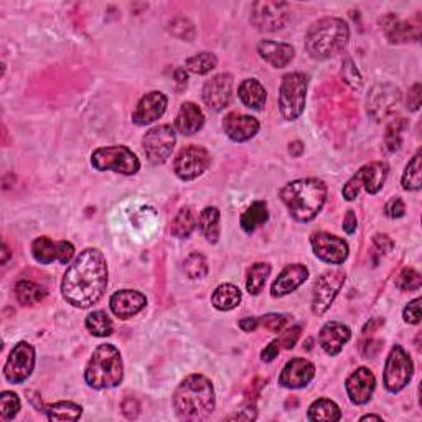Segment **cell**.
Returning <instances> with one entry per match:
<instances>
[{
    "mask_svg": "<svg viewBox=\"0 0 422 422\" xmlns=\"http://www.w3.org/2000/svg\"><path fill=\"white\" fill-rule=\"evenodd\" d=\"M108 287V262L96 248H86L66 269L61 294L73 307L88 309L103 299Z\"/></svg>",
    "mask_w": 422,
    "mask_h": 422,
    "instance_id": "1",
    "label": "cell"
},
{
    "mask_svg": "<svg viewBox=\"0 0 422 422\" xmlns=\"http://www.w3.org/2000/svg\"><path fill=\"white\" fill-rule=\"evenodd\" d=\"M215 406V389L211 381L203 374L187 376L174 393V408L182 421H206Z\"/></svg>",
    "mask_w": 422,
    "mask_h": 422,
    "instance_id": "2",
    "label": "cell"
},
{
    "mask_svg": "<svg viewBox=\"0 0 422 422\" xmlns=\"http://www.w3.org/2000/svg\"><path fill=\"white\" fill-rule=\"evenodd\" d=\"M327 185L318 179H301L287 183L279 196L291 216L299 223H309L322 211L327 201Z\"/></svg>",
    "mask_w": 422,
    "mask_h": 422,
    "instance_id": "3",
    "label": "cell"
},
{
    "mask_svg": "<svg viewBox=\"0 0 422 422\" xmlns=\"http://www.w3.org/2000/svg\"><path fill=\"white\" fill-rule=\"evenodd\" d=\"M350 40L348 23L337 17H325L310 27L305 48L313 60H328L347 48Z\"/></svg>",
    "mask_w": 422,
    "mask_h": 422,
    "instance_id": "4",
    "label": "cell"
},
{
    "mask_svg": "<svg viewBox=\"0 0 422 422\" xmlns=\"http://www.w3.org/2000/svg\"><path fill=\"white\" fill-rule=\"evenodd\" d=\"M124 365L114 345L103 343L93 352L84 370V379L93 389H111L122 383Z\"/></svg>",
    "mask_w": 422,
    "mask_h": 422,
    "instance_id": "5",
    "label": "cell"
},
{
    "mask_svg": "<svg viewBox=\"0 0 422 422\" xmlns=\"http://www.w3.org/2000/svg\"><path fill=\"white\" fill-rule=\"evenodd\" d=\"M307 76L299 71L287 73L282 78L279 88V111L286 121L301 118L307 99Z\"/></svg>",
    "mask_w": 422,
    "mask_h": 422,
    "instance_id": "6",
    "label": "cell"
},
{
    "mask_svg": "<svg viewBox=\"0 0 422 422\" xmlns=\"http://www.w3.org/2000/svg\"><path fill=\"white\" fill-rule=\"evenodd\" d=\"M91 165L99 172L113 170L122 175H135L140 170L139 159L126 145L99 147L91 155Z\"/></svg>",
    "mask_w": 422,
    "mask_h": 422,
    "instance_id": "7",
    "label": "cell"
},
{
    "mask_svg": "<svg viewBox=\"0 0 422 422\" xmlns=\"http://www.w3.org/2000/svg\"><path fill=\"white\" fill-rule=\"evenodd\" d=\"M388 172L389 167L386 162H371V164L362 167L343 187V198L347 201H353L358 196L362 187L370 195H376L388 179Z\"/></svg>",
    "mask_w": 422,
    "mask_h": 422,
    "instance_id": "8",
    "label": "cell"
},
{
    "mask_svg": "<svg viewBox=\"0 0 422 422\" xmlns=\"http://www.w3.org/2000/svg\"><path fill=\"white\" fill-rule=\"evenodd\" d=\"M414 374V363L413 360L406 350L399 345L391 348L389 357L386 360V366H384V374H383V381H384V388L389 391V393H399L403 391L406 386L411 383Z\"/></svg>",
    "mask_w": 422,
    "mask_h": 422,
    "instance_id": "9",
    "label": "cell"
},
{
    "mask_svg": "<svg viewBox=\"0 0 422 422\" xmlns=\"http://www.w3.org/2000/svg\"><path fill=\"white\" fill-rule=\"evenodd\" d=\"M175 142L177 135L174 127L170 124H160L145 132L144 139H142V147H144V154L150 164L160 165L165 164L167 159L172 155Z\"/></svg>",
    "mask_w": 422,
    "mask_h": 422,
    "instance_id": "10",
    "label": "cell"
},
{
    "mask_svg": "<svg viewBox=\"0 0 422 422\" xmlns=\"http://www.w3.org/2000/svg\"><path fill=\"white\" fill-rule=\"evenodd\" d=\"M291 18V7L286 2L261 0L251 7V23L261 32H276L286 27Z\"/></svg>",
    "mask_w": 422,
    "mask_h": 422,
    "instance_id": "11",
    "label": "cell"
},
{
    "mask_svg": "<svg viewBox=\"0 0 422 422\" xmlns=\"http://www.w3.org/2000/svg\"><path fill=\"white\" fill-rule=\"evenodd\" d=\"M210 165L211 155L205 147L187 145L177 154L174 162V170L180 180L190 182L205 174Z\"/></svg>",
    "mask_w": 422,
    "mask_h": 422,
    "instance_id": "12",
    "label": "cell"
},
{
    "mask_svg": "<svg viewBox=\"0 0 422 422\" xmlns=\"http://www.w3.org/2000/svg\"><path fill=\"white\" fill-rule=\"evenodd\" d=\"M35 350L27 342H18L10 352L4 366V376L9 383L22 384L35 370Z\"/></svg>",
    "mask_w": 422,
    "mask_h": 422,
    "instance_id": "13",
    "label": "cell"
},
{
    "mask_svg": "<svg viewBox=\"0 0 422 422\" xmlns=\"http://www.w3.org/2000/svg\"><path fill=\"white\" fill-rule=\"evenodd\" d=\"M347 281V274L343 271H328L323 272L317 279L313 286V297H312V312L315 315H323L333 304L335 297L338 296L342 287Z\"/></svg>",
    "mask_w": 422,
    "mask_h": 422,
    "instance_id": "14",
    "label": "cell"
},
{
    "mask_svg": "<svg viewBox=\"0 0 422 422\" xmlns=\"http://www.w3.org/2000/svg\"><path fill=\"white\" fill-rule=\"evenodd\" d=\"M310 244L315 256L327 264H343L350 254L348 243L330 233H313Z\"/></svg>",
    "mask_w": 422,
    "mask_h": 422,
    "instance_id": "15",
    "label": "cell"
},
{
    "mask_svg": "<svg viewBox=\"0 0 422 422\" xmlns=\"http://www.w3.org/2000/svg\"><path fill=\"white\" fill-rule=\"evenodd\" d=\"M233 76L230 73H221L213 76L203 86V101L208 109L220 113L231 104L233 99Z\"/></svg>",
    "mask_w": 422,
    "mask_h": 422,
    "instance_id": "16",
    "label": "cell"
},
{
    "mask_svg": "<svg viewBox=\"0 0 422 422\" xmlns=\"http://www.w3.org/2000/svg\"><path fill=\"white\" fill-rule=\"evenodd\" d=\"M401 103V91L393 84H378L368 94V113L373 119L383 121L394 113Z\"/></svg>",
    "mask_w": 422,
    "mask_h": 422,
    "instance_id": "17",
    "label": "cell"
},
{
    "mask_svg": "<svg viewBox=\"0 0 422 422\" xmlns=\"http://www.w3.org/2000/svg\"><path fill=\"white\" fill-rule=\"evenodd\" d=\"M345 388H347V394L353 404H366L371 399L376 388V378L373 371L366 368V366L355 370L347 378Z\"/></svg>",
    "mask_w": 422,
    "mask_h": 422,
    "instance_id": "18",
    "label": "cell"
},
{
    "mask_svg": "<svg viewBox=\"0 0 422 422\" xmlns=\"http://www.w3.org/2000/svg\"><path fill=\"white\" fill-rule=\"evenodd\" d=\"M169 99L160 91H150L145 96H142V99L137 103V108L132 114V121L137 126H149L157 119H160L164 116Z\"/></svg>",
    "mask_w": 422,
    "mask_h": 422,
    "instance_id": "19",
    "label": "cell"
},
{
    "mask_svg": "<svg viewBox=\"0 0 422 422\" xmlns=\"http://www.w3.org/2000/svg\"><path fill=\"white\" fill-rule=\"evenodd\" d=\"M315 376V366L305 358H294L287 362L279 376V384L287 389L305 388Z\"/></svg>",
    "mask_w": 422,
    "mask_h": 422,
    "instance_id": "20",
    "label": "cell"
},
{
    "mask_svg": "<svg viewBox=\"0 0 422 422\" xmlns=\"http://www.w3.org/2000/svg\"><path fill=\"white\" fill-rule=\"evenodd\" d=\"M386 35L391 43H406V42H418L421 38V18L416 17L414 20H403L399 22L398 17L388 15L381 20Z\"/></svg>",
    "mask_w": 422,
    "mask_h": 422,
    "instance_id": "21",
    "label": "cell"
},
{
    "mask_svg": "<svg viewBox=\"0 0 422 422\" xmlns=\"http://www.w3.org/2000/svg\"><path fill=\"white\" fill-rule=\"evenodd\" d=\"M352 338V330L342 322L325 323L318 333V343L330 357H337Z\"/></svg>",
    "mask_w": 422,
    "mask_h": 422,
    "instance_id": "22",
    "label": "cell"
},
{
    "mask_svg": "<svg viewBox=\"0 0 422 422\" xmlns=\"http://www.w3.org/2000/svg\"><path fill=\"white\" fill-rule=\"evenodd\" d=\"M309 279V269L304 264H291V266L284 267V271L279 274L276 281L271 287L272 297H286L289 294L296 291Z\"/></svg>",
    "mask_w": 422,
    "mask_h": 422,
    "instance_id": "23",
    "label": "cell"
},
{
    "mask_svg": "<svg viewBox=\"0 0 422 422\" xmlns=\"http://www.w3.org/2000/svg\"><path fill=\"white\" fill-rule=\"evenodd\" d=\"M145 304L147 299L144 294L131 291V289H124V291L113 294V297L109 301V307L116 317L127 320L139 313L145 307Z\"/></svg>",
    "mask_w": 422,
    "mask_h": 422,
    "instance_id": "24",
    "label": "cell"
},
{
    "mask_svg": "<svg viewBox=\"0 0 422 422\" xmlns=\"http://www.w3.org/2000/svg\"><path fill=\"white\" fill-rule=\"evenodd\" d=\"M223 129L226 135L235 142H246L259 132V121L252 116L230 113L223 121Z\"/></svg>",
    "mask_w": 422,
    "mask_h": 422,
    "instance_id": "25",
    "label": "cell"
},
{
    "mask_svg": "<svg viewBox=\"0 0 422 422\" xmlns=\"http://www.w3.org/2000/svg\"><path fill=\"white\" fill-rule=\"evenodd\" d=\"M257 53L264 61L272 65L274 68H284L287 66L296 57V50L292 45L282 43V42H271V40H264L257 45Z\"/></svg>",
    "mask_w": 422,
    "mask_h": 422,
    "instance_id": "26",
    "label": "cell"
},
{
    "mask_svg": "<svg viewBox=\"0 0 422 422\" xmlns=\"http://www.w3.org/2000/svg\"><path fill=\"white\" fill-rule=\"evenodd\" d=\"M205 126V116L195 103H183L175 118V129L183 135H193Z\"/></svg>",
    "mask_w": 422,
    "mask_h": 422,
    "instance_id": "27",
    "label": "cell"
},
{
    "mask_svg": "<svg viewBox=\"0 0 422 422\" xmlns=\"http://www.w3.org/2000/svg\"><path fill=\"white\" fill-rule=\"evenodd\" d=\"M238 96H240L241 103L252 111H262L267 99L266 88L254 78L243 81L238 88Z\"/></svg>",
    "mask_w": 422,
    "mask_h": 422,
    "instance_id": "28",
    "label": "cell"
},
{
    "mask_svg": "<svg viewBox=\"0 0 422 422\" xmlns=\"http://www.w3.org/2000/svg\"><path fill=\"white\" fill-rule=\"evenodd\" d=\"M243 294L240 289L233 284H221L215 289L211 296L213 307L221 310V312H228V310L236 309L241 304Z\"/></svg>",
    "mask_w": 422,
    "mask_h": 422,
    "instance_id": "29",
    "label": "cell"
},
{
    "mask_svg": "<svg viewBox=\"0 0 422 422\" xmlns=\"http://www.w3.org/2000/svg\"><path fill=\"white\" fill-rule=\"evenodd\" d=\"M198 226L208 243H218L220 240V210L215 206L205 208L198 218Z\"/></svg>",
    "mask_w": 422,
    "mask_h": 422,
    "instance_id": "30",
    "label": "cell"
},
{
    "mask_svg": "<svg viewBox=\"0 0 422 422\" xmlns=\"http://www.w3.org/2000/svg\"><path fill=\"white\" fill-rule=\"evenodd\" d=\"M269 220L267 203L266 201H254L241 216V228L244 233L251 235L259 226L264 225Z\"/></svg>",
    "mask_w": 422,
    "mask_h": 422,
    "instance_id": "31",
    "label": "cell"
},
{
    "mask_svg": "<svg viewBox=\"0 0 422 422\" xmlns=\"http://www.w3.org/2000/svg\"><path fill=\"white\" fill-rule=\"evenodd\" d=\"M309 419L313 422H335L342 419V411L330 399H317L309 408Z\"/></svg>",
    "mask_w": 422,
    "mask_h": 422,
    "instance_id": "32",
    "label": "cell"
},
{
    "mask_svg": "<svg viewBox=\"0 0 422 422\" xmlns=\"http://www.w3.org/2000/svg\"><path fill=\"white\" fill-rule=\"evenodd\" d=\"M195 228H196L195 211H193L190 206H183L175 215L174 221H172L170 231L175 238L185 240V238H188L193 231H195Z\"/></svg>",
    "mask_w": 422,
    "mask_h": 422,
    "instance_id": "33",
    "label": "cell"
},
{
    "mask_svg": "<svg viewBox=\"0 0 422 422\" xmlns=\"http://www.w3.org/2000/svg\"><path fill=\"white\" fill-rule=\"evenodd\" d=\"M271 274V264L267 262H256L254 266L248 271L246 277V289L251 296H257L266 286V281Z\"/></svg>",
    "mask_w": 422,
    "mask_h": 422,
    "instance_id": "34",
    "label": "cell"
},
{
    "mask_svg": "<svg viewBox=\"0 0 422 422\" xmlns=\"http://www.w3.org/2000/svg\"><path fill=\"white\" fill-rule=\"evenodd\" d=\"M45 411H47V418L50 421H78L83 414V408L79 404L70 403V401H60V403L48 406Z\"/></svg>",
    "mask_w": 422,
    "mask_h": 422,
    "instance_id": "35",
    "label": "cell"
},
{
    "mask_svg": "<svg viewBox=\"0 0 422 422\" xmlns=\"http://www.w3.org/2000/svg\"><path fill=\"white\" fill-rule=\"evenodd\" d=\"M32 254L37 262L52 264L53 261H58V243H53L47 236L37 238L32 243Z\"/></svg>",
    "mask_w": 422,
    "mask_h": 422,
    "instance_id": "36",
    "label": "cell"
},
{
    "mask_svg": "<svg viewBox=\"0 0 422 422\" xmlns=\"http://www.w3.org/2000/svg\"><path fill=\"white\" fill-rule=\"evenodd\" d=\"M15 296H17V301L22 305H35L47 297V291L38 284L22 281L15 286Z\"/></svg>",
    "mask_w": 422,
    "mask_h": 422,
    "instance_id": "37",
    "label": "cell"
},
{
    "mask_svg": "<svg viewBox=\"0 0 422 422\" xmlns=\"http://www.w3.org/2000/svg\"><path fill=\"white\" fill-rule=\"evenodd\" d=\"M86 328L89 330L91 335L99 338L109 337L114 330L113 320H111L109 315L103 312V310H96V312L89 313L88 317H86Z\"/></svg>",
    "mask_w": 422,
    "mask_h": 422,
    "instance_id": "38",
    "label": "cell"
},
{
    "mask_svg": "<svg viewBox=\"0 0 422 422\" xmlns=\"http://www.w3.org/2000/svg\"><path fill=\"white\" fill-rule=\"evenodd\" d=\"M422 155L418 152L408 165H406V170L403 174V179H401V185H403L404 190L408 191H418L422 187V167H421Z\"/></svg>",
    "mask_w": 422,
    "mask_h": 422,
    "instance_id": "39",
    "label": "cell"
},
{
    "mask_svg": "<svg viewBox=\"0 0 422 422\" xmlns=\"http://www.w3.org/2000/svg\"><path fill=\"white\" fill-rule=\"evenodd\" d=\"M218 65V58L210 52L198 53L195 57H190L185 61V66L188 71L195 74H206L210 73L211 70H215Z\"/></svg>",
    "mask_w": 422,
    "mask_h": 422,
    "instance_id": "40",
    "label": "cell"
},
{
    "mask_svg": "<svg viewBox=\"0 0 422 422\" xmlns=\"http://www.w3.org/2000/svg\"><path fill=\"white\" fill-rule=\"evenodd\" d=\"M408 127V122H406L404 118H398L393 119V122L388 126L384 134V145L389 152H396L403 144V132Z\"/></svg>",
    "mask_w": 422,
    "mask_h": 422,
    "instance_id": "41",
    "label": "cell"
},
{
    "mask_svg": "<svg viewBox=\"0 0 422 422\" xmlns=\"http://www.w3.org/2000/svg\"><path fill=\"white\" fill-rule=\"evenodd\" d=\"M183 269L190 279H203L208 274V262L203 254L191 252L183 262Z\"/></svg>",
    "mask_w": 422,
    "mask_h": 422,
    "instance_id": "42",
    "label": "cell"
},
{
    "mask_svg": "<svg viewBox=\"0 0 422 422\" xmlns=\"http://www.w3.org/2000/svg\"><path fill=\"white\" fill-rule=\"evenodd\" d=\"M20 411V399L12 391H4L0 394V416L4 421H12Z\"/></svg>",
    "mask_w": 422,
    "mask_h": 422,
    "instance_id": "43",
    "label": "cell"
},
{
    "mask_svg": "<svg viewBox=\"0 0 422 422\" xmlns=\"http://www.w3.org/2000/svg\"><path fill=\"white\" fill-rule=\"evenodd\" d=\"M421 284H422L421 274L418 271H414V269H409V267L403 269V271H401V274L398 276V279H396V287H398L399 291H404V292L419 291Z\"/></svg>",
    "mask_w": 422,
    "mask_h": 422,
    "instance_id": "44",
    "label": "cell"
},
{
    "mask_svg": "<svg viewBox=\"0 0 422 422\" xmlns=\"http://www.w3.org/2000/svg\"><path fill=\"white\" fill-rule=\"evenodd\" d=\"M342 78L345 79V83L352 86L353 89H360V88H362V84H363L362 74H360V71L357 70V66H355L352 58H347L343 61Z\"/></svg>",
    "mask_w": 422,
    "mask_h": 422,
    "instance_id": "45",
    "label": "cell"
},
{
    "mask_svg": "<svg viewBox=\"0 0 422 422\" xmlns=\"http://www.w3.org/2000/svg\"><path fill=\"white\" fill-rule=\"evenodd\" d=\"M259 325H262V327L267 328L269 332L279 333L287 327V317L282 313H267L259 318Z\"/></svg>",
    "mask_w": 422,
    "mask_h": 422,
    "instance_id": "46",
    "label": "cell"
},
{
    "mask_svg": "<svg viewBox=\"0 0 422 422\" xmlns=\"http://www.w3.org/2000/svg\"><path fill=\"white\" fill-rule=\"evenodd\" d=\"M301 333H302V327H299V325H296V327L292 328H287L286 332L281 335V338H277L279 345H281V350H291L296 347L297 340L301 338Z\"/></svg>",
    "mask_w": 422,
    "mask_h": 422,
    "instance_id": "47",
    "label": "cell"
},
{
    "mask_svg": "<svg viewBox=\"0 0 422 422\" xmlns=\"http://www.w3.org/2000/svg\"><path fill=\"white\" fill-rule=\"evenodd\" d=\"M421 297L414 299L413 302H409L403 310L404 322L409 325H418L421 322Z\"/></svg>",
    "mask_w": 422,
    "mask_h": 422,
    "instance_id": "48",
    "label": "cell"
},
{
    "mask_svg": "<svg viewBox=\"0 0 422 422\" xmlns=\"http://www.w3.org/2000/svg\"><path fill=\"white\" fill-rule=\"evenodd\" d=\"M384 211H386V215H388L389 218H393V220L403 218L406 215L404 201L401 200V198H393V200L388 201V205H386Z\"/></svg>",
    "mask_w": 422,
    "mask_h": 422,
    "instance_id": "49",
    "label": "cell"
},
{
    "mask_svg": "<svg viewBox=\"0 0 422 422\" xmlns=\"http://www.w3.org/2000/svg\"><path fill=\"white\" fill-rule=\"evenodd\" d=\"M122 413L127 419H137L140 414V403L135 398H126L122 401Z\"/></svg>",
    "mask_w": 422,
    "mask_h": 422,
    "instance_id": "50",
    "label": "cell"
},
{
    "mask_svg": "<svg viewBox=\"0 0 422 422\" xmlns=\"http://www.w3.org/2000/svg\"><path fill=\"white\" fill-rule=\"evenodd\" d=\"M74 256V246L70 241L58 243V262L68 264Z\"/></svg>",
    "mask_w": 422,
    "mask_h": 422,
    "instance_id": "51",
    "label": "cell"
},
{
    "mask_svg": "<svg viewBox=\"0 0 422 422\" xmlns=\"http://www.w3.org/2000/svg\"><path fill=\"white\" fill-rule=\"evenodd\" d=\"M381 348H383V342L381 340H368V342L362 345V353L365 358H374Z\"/></svg>",
    "mask_w": 422,
    "mask_h": 422,
    "instance_id": "52",
    "label": "cell"
},
{
    "mask_svg": "<svg viewBox=\"0 0 422 422\" xmlns=\"http://www.w3.org/2000/svg\"><path fill=\"white\" fill-rule=\"evenodd\" d=\"M422 88H421V84L418 83V84H414L413 88L409 89V96H408V108L411 109V111H419V108H421V98H422Z\"/></svg>",
    "mask_w": 422,
    "mask_h": 422,
    "instance_id": "53",
    "label": "cell"
},
{
    "mask_svg": "<svg viewBox=\"0 0 422 422\" xmlns=\"http://www.w3.org/2000/svg\"><path fill=\"white\" fill-rule=\"evenodd\" d=\"M279 352H281V345H279L277 340H272V342L269 343L267 347L262 350V353H261L262 362H266V363H271V362H274V360L277 358Z\"/></svg>",
    "mask_w": 422,
    "mask_h": 422,
    "instance_id": "54",
    "label": "cell"
},
{
    "mask_svg": "<svg viewBox=\"0 0 422 422\" xmlns=\"http://www.w3.org/2000/svg\"><path fill=\"white\" fill-rule=\"evenodd\" d=\"M373 243H374V246L384 254L393 251V248H394V241L391 240L389 236H386V235H376L373 238Z\"/></svg>",
    "mask_w": 422,
    "mask_h": 422,
    "instance_id": "55",
    "label": "cell"
},
{
    "mask_svg": "<svg viewBox=\"0 0 422 422\" xmlns=\"http://www.w3.org/2000/svg\"><path fill=\"white\" fill-rule=\"evenodd\" d=\"M357 226H358L357 215H355L353 210H348L347 216H345L343 220V231L347 233V235H353V233L357 231Z\"/></svg>",
    "mask_w": 422,
    "mask_h": 422,
    "instance_id": "56",
    "label": "cell"
},
{
    "mask_svg": "<svg viewBox=\"0 0 422 422\" xmlns=\"http://www.w3.org/2000/svg\"><path fill=\"white\" fill-rule=\"evenodd\" d=\"M264 386H266V379L257 378L256 381H254V383H251V386H249V389H248V393H246V398L249 399L252 396V399H256L257 396H259V393H261V389L264 388Z\"/></svg>",
    "mask_w": 422,
    "mask_h": 422,
    "instance_id": "57",
    "label": "cell"
},
{
    "mask_svg": "<svg viewBox=\"0 0 422 422\" xmlns=\"http://www.w3.org/2000/svg\"><path fill=\"white\" fill-rule=\"evenodd\" d=\"M240 327L244 332H254L259 327V318L256 317H246L240 320Z\"/></svg>",
    "mask_w": 422,
    "mask_h": 422,
    "instance_id": "58",
    "label": "cell"
},
{
    "mask_svg": "<svg viewBox=\"0 0 422 422\" xmlns=\"http://www.w3.org/2000/svg\"><path fill=\"white\" fill-rule=\"evenodd\" d=\"M230 419L231 421H254V419H256V411H254L252 408L251 409H249V408L241 409V413L231 416Z\"/></svg>",
    "mask_w": 422,
    "mask_h": 422,
    "instance_id": "59",
    "label": "cell"
},
{
    "mask_svg": "<svg viewBox=\"0 0 422 422\" xmlns=\"http://www.w3.org/2000/svg\"><path fill=\"white\" fill-rule=\"evenodd\" d=\"M174 76H175V81L179 84H187V81H188V74H187V71L183 70V68H177L175 71H174Z\"/></svg>",
    "mask_w": 422,
    "mask_h": 422,
    "instance_id": "60",
    "label": "cell"
},
{
    "mask_svg": "<svg viewBox=\"0 0 422 422\" xmlns=\"http://www.w3.org/2000/svg\"><path fill=\"white\" fill-rule=\"evenodd\" d=\"M289 152H291V155L294 157H301V154L304 152V145L299 140L292 142V144L289 145Z\"/></svg>",
    "mask_w": 422,
    "mask_h": 422,
    "instance_id": "61",
    "label": "cell"
},
{
    "mask_svg": "<svg viewBox=\"0 0 422 422\" xmlns=\"http://www.w3.org/2000/svg\"><path fill=\"white\" fill-rule=\"evenodd\" d=\"M9 257H10V251H9V248H7V244H4L2 246V264H7V261H9Z\"/></svg>",
    "mask_w": 422,
    "mask_h": 422,
    "instance_id": "62",
    "label": "cell"
},
{
    "mask_svg": "<svg viewBox=\"0 0 422 422\" xmlns=\"http://www.w3.org/2000/svg\"><path fill=\"white\" fill-rule=\"evenodd\" d=\"M370 419H374V421H383L381 416H374V414H368V416H363L362 421H370Z\"/></svg>",
    "mask_w": 422,
    "mask_h": 422,
    "instance_id": "63",
    "label": "cell"
}]
</instances>
